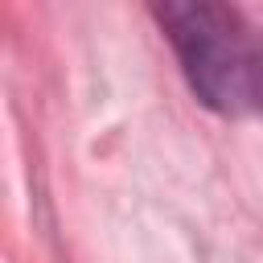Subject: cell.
Wrapping results in <instances>:
<instances>
[{
    "instance_id": "6da1fadb",
    "label": "cell",
    "mask_w": 263,
    "mask_h": 263,
    "mask_svg": "<svg viewBox=\"0 0 263 263\" xmlns=\"http://www.w3.org/2000/svg\"><path fill=\"white\" fill-rule=\"evenodd\" d=\"M156 21L173 41L193 95L230 119L263 115V33L218 0H164Z\"/></svg>"
}]
</instances>
